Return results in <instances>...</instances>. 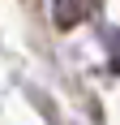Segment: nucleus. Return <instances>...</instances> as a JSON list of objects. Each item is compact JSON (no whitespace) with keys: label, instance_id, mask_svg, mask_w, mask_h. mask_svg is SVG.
<instances>
[{"label":"nucleus","instance_id":"obj_1","mask_svg":"<svg viewBox=\"0 0 120 125\" xmlns=\"http://www.w3.org/2000/svg\"><path fill=\"white\" fill-rule=\"evenodd\" d=\"M99 0H51V22L56 30H73V26H82L90 13H94Z\"/></svg>","mask_w":120,"mask_h":125}]
</instances>
